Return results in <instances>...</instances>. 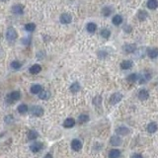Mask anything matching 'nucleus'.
I'll use <instances>...</instances> for the list:
<instances>
[{
    "label": "nucleus",
    "instance_id": "cd10ccee",
    "mask_svg": "<svg viewBox=\"0 0 158 158\" xmlns=\"http://www.w3.org/2000/svg\"><path fill=\"white\" fill-rule=\"evenodd\" d=\"M148 57H150V59H156V57H158V48H151V50H148Z\"/></svg>",
    "mask_w": 158,
    "mask_h": 158
},
{
    "label": "nucleus",
    "instance_id": "c756f323",
    "mask_svg": "<svg viewBox=\"0 0 158 158\" xmlns=\"http://www.w3.org/2000/svg\"><path fill=\"white\" fill-rule=\"evenodd\" d=\"M10 66L14 70H19L21 67H22V63H21L20 61H18V60H13L10 63Z\"/></svg>",
    "mask_w": 158,
    "mask_h": 158
},
{
    "label": "nucleus",
    "instance_id": "412c9836",
    "mask_svg": "<svg viewBox=\"0 0 158 158\" xmlns=\"http://www.w3.org/2000/svg\"><path fill=\"white\" fill-rule=\"evenodd\" d=\"M90 120L89 116L87 115V114H81L80 116L78 117V123L79 124H86V123H88Z\"/></svg>",
    "mask_w": 158,
    "mask_h": 158
},
{
    "label": "nucleus",
    "instance_id": "6ab92c4d",
    "mask_svg": "<svg viewBox=\"0 0 158 158\" xmlns=\"http://www.w3.org/2000/svg\"><path fill=\"white\" fill-rule=\"evenodd\" d=\"M27 136H28V139H29V140H35V139H37L39 138V133H38V131H34V129H31V131H28Z\"/></svg>",
    "mask_w": 158,
    "mask_h": 158
},
{
    "label": "nucleus",
    "instance_id": "aec40b11",
    "mask_svg": "<svg viewBox=\"0 0 158 158\" xmlns=\"http://www.w3.org/2000/svg\"><path fill=\"white\" fill-rule=\"evenodd\" d=\"M125 52L127 53H131L136 50V46L134 44H129V45H125L124 48Z\"/></svg>",
    "mask_w": 158,
    "mask_h": 158
},
{
    "label": "nucleus",
    "instance_id": "ddd939ff",
    "mask_svg": "<svg viewBox=\"0 0 158 158\" xmlns=\"http://www.w3.org/2000/svg\"><path fill=\"white\" fill-rule=\"evenodd\" d=\"M75 124L76 122L73 118H67L63 122V127H65V129H71V127H73L74 125H75Z\"/></svg>",
    "mask_w": 158,
    "mask_h": 158
},
{
    "label": "nucleus",
    "instance_id": "39448f33",
    "mask_svg": "<svg viewBox=\"0 0 158 158\" xmlns=\"http://www.w3.org/2000/svg\"><path fill=\"white\" fill-rule=\"evenodd\" d=\"M123 99V94L120 92H116L112 94V96L110 97V103L112 104V105H116V104H118V102H121Z\"/></svg>",
    "mask_w": 158,
    "mask_h": 158
},
{
    "label": "nucleus",
    "instance_id": "473e14b6",
    "mask_svg": "<svg viewBox=\"0 0 158 158\" xmlns=\"http://www.w3.org/2000/svg\"><path fill=\"white\" fill-rule=\"evenodd\" d=\"M100 34H101V36L106 40H108L111 36V32H110V30H108V29H102Z\"/></svg>",
    "mask_w": 158,
    "mask_h": 158
},
{
    "label": "nucleus",
    "instance_id": "2eb2a0df",
    "mask_svg": "<svg viewBox=\"0 0 158 158\" xmlns=\"http://www.w3.org/2000/svg\"><path fill=\"white\" fill-rule=\"evenodd\" d=\"M138 96L139 100H141V101H145V100H147L148 97H149V93H148L147 90L141 89V90H139L138 91Z\"/></svg>",
    "mask_w": 158,
    "mask_h": 158
},
{
    "label": "nucleus",
    "instance_id": "2f4dec72",
    "mask_svg": "<svg viewBox=\"0 0 158 158\" xmlns=\"http://www.w3.org/2000/svg\"><path fill=\"white\" fill-rule=\"evenodd\" d=\"M127 82H129V83L136 82V81H138V74H136V73L129 74V75L127 77Z\"/></svg>",
    "mask_w": 158,
    "mask_h": 158
},
{
    "label": "nucleus",
    "instance_id": "f3484780",
    "mask_svg": "<svg viewBox=\"0 0 158 158\" xmlns=\"http://www.w3.org/2000/svg\"><path fill=\"white\" fill-rule=\"evenodd\" d=\"M42 90H43V87H42V85L40 84H34L31 86V88H30V91H31L32 94H40V93L42 92Z\"/></svg>",
    "mask_w": 158,
    "mask_h": 158
},
{
    "label": "nucleus",
    "instance_id": "72a5a7b5",
    "mask_svg": "<svg viewBox=\"0 0 158 158\" xmlns=\"http://www.w3.org/2000/svg\"><path fill=\"white\" fill-rule=\"evenodd\" d=\"M102 103V97L101 96H96L94 97V99H93V104H94L96 107H99L101 105Z\"/></svg>",
    "mask_w": 158,
    "mask_h": 158
},
{
    "label": "nucleus",
    "instance_id": "a878e982",
    "mask_svg": "<svg viewBox=\"0 0 158 158\" xmlns=\"http://www.w3.org/2000/svg\"><path fill=\"white\" fill-rule=\"evenodd\" d=\"M112 22H113L114 25L118 26V25H121L123 23V17L121 15H115L112 19Z\"/></svg>",
    "mask_w": 158,
    "mask_h": 158
},
{
    "label": "nucleus",
    "instance_id": "7c9ffc66",
    "mask_svg": "<svg viewBox=\"0 0 158 158\" xmlns=\"http://www.w3.org/2000/svg\"><path fill=\"white\" fill-rule=\"evenodd\" d=\"M147 17H148V14H147V12H146V11H144V10H139V12L138 13V20L144 21Z\"/></svg>",
    "mask_w": 158,
    "mask_h": 158
},
{
    "label": "nucleus",
    "instance_id": "f257e3e1",
    "mask_svg": "<svg viewBox=\"0 0 158 158\" xmlns=\"http://www.w3.org/2000/svg\"><path fill=\"white\" fill-rule=\"evenodd\" d=\"M18 38L17 31L13 27H9L6 31V40L8 42H14Z\"/></svg>",
    "mask_w": 158,
    "mask_h": 158
},
{
    "label": "nucleus",
    "instance_id": "0eeeda50",
    "mask_svg": "<svg viewBox=\"0 0 158 158\" xmlns=\"http://www.w3.org/2000/svg\"><path fill=\"white\" fill-rule=\"evenodd\" d=\"M11 11L15 15H23L24 14V6L21 5V4H14L11 8Z\"/></svg>",
    "mask_w": 158,
    "mask_h": 158
},
{
    "label": "nucleus",
    "instance_id": "393cba45",
    "mask_svg": "<svg viewBox=\"0 0 158 158\" xmlns=\"http://www.w3.org/2000/svg\"><path fill=\"white\" fill-rule=\"evenodd\" d=\"M158 7V1L157 0H148L147 1V8L150 10H154Z\"/></svg>",
    "mask_w": 158,
    "mask_h": 158
},
{
    "label": "nucleus",
    "instance_id": "f8f14e48",
    "mask_svg": "<svg viewBox=\"0 0 158 158\" xmlns=\"http://www.w3.org/2000/svg\"><path fill=\"white\" fill-rule=\"evenodd\" d=\"M121 155H122V152H121L120 149L118 148H113L109 151V154L108 156L109 158H120Z\"/></svg>",
    "mask_w": 158,
    "mask_h": 158
},
{
    "label": "nucleus",
    "instance_id": "9d476101",
    "mask_svg": "<svg viewBox=\"0 0 158 158\" xmlns=\"http://www.w3.org/2000/svg\"><path fill=\"white\" fill-rule=\"evenodd\" d=\"M70 146H71V148H72L74 151H80V150L82 149L83 144H82V142L79 140V139L75 138V139H73V140L71 141Z\"/></svg>",
    "mask_w": 158,
    "mask_h": 158
},
{
    "label": "nucleus",
    "instance_id": "7ed1b4c3",
    "mask_svg": "<svg viewBox=\"0 0 158 158\" xmlns=\"http://www.w3.org/2000/svg\"><path fill=\"white\" fill-rule=\"evenodd\" d=\"M31 112V115L32 116H35V117H42L44 115V108L39 105H36V106H33L30 110Z\"/></svg>",
    "mask_w": 158,
    "mask_h": 158
},
{
    "label": "nucleus",
    "instance_id": "1a4fd4ad",
    "mask_svg": "<svg viewBox=\"0 0 158 158\" xmlns=\"http://www.w3.org/2000/svg\"><path fill=\"white\" fill-rule=\"evenodd\" d=\"M43 146H44V144L42 142L36 141V142H34L33 144L30 145V150H31L33 153H38L43 149Z\"/></svg>",
    "mask_w": 158,
    "mask_h": 158
},
{
    "label": "nucleus",
    "instance_id": "9b49d317",
    "mask_svg": "<svg viewBox=\"0 0 158 158\" xmlns=\"http://www.w3.org/2000/svg\"><path fill=\"white\" fill-rule=\"evenodd\" d=\"M110 143H111V145L115 146V147H118V146H120L122 144V138L118 136H113L110 139Z\"/></svg>",
    "mask_w": 158,
    "mask_h": 158
},
{
    "label": "nucleus",
    "instance_id": "e433bc0d",
    "mask_svg": "<svg viewBox=\"0 0 158 158\" xmlns=\"http://www.w3.org/2000/svg\"><path fill=\"white\" fill-rule=\"evenodd\" d=\"M98 57L100 59H105L107 57V52L105 50H100V52H98Z\"/></svg>",
    "mask_w": 158,
    "mask_h": 158
},
{
    "label": "nucleus",
    "instance_id": "6e6552de",
    "mask_svg": "<svg viewBox=\"0 0 158 158\" xmlns=\"http://www.w3.org/2000/svg\"><path fill=\"white\" fill-rule=\"evenodd\" d=\"M131 132V129H129V127H125V125H121V127H118L117 129H116V133L118 134V136H127V134Z\"/></svg>",
    "mask_w": 158,
    "mask_h": 158
},
{
    "label": "nucleus",
    "instance_id": "f03ea898",
    "mask_svg": "<svg viewBox=\"0 0 158 158\" xmlns=\"http://www.w3.org/2000/svg\"><path fill=\"white\" fill-rule=\"evenodd\" d=\"M20 98H21V92L20 91H12L7 95L6 100L8 103L13 104V103H15L16 101L20 100Z\"/></svg>",
    "mask_w": 158,
    "mask_h": 158
},
{
    "label": "nucleus",
    "instance_id": "5701e85b",
    "mask_svg": "<svg viewBox=\"0 0 158 158\" xmlns=\"http://www.w3.org/2000/svg\"><path fill=\"white\" fill-rule=\"evenodd\" d=\"M86 30H87V32L90 34L95 33L97 30V25L95 24V23H88L87 26H86Z\"/></svg>",
    "mask_w": 158,
    "mask_h": 158
},
{
    "label": "nucleus",
    "instance_id": "4c0bfd02",
    "mask_svg": "<svg viewBox=\"0 0 158 158\" xmlns=\"http://www.w3.org/2000/svg\"><path fill=\"white\" fill-rule=\"evenodd\" d=\"M131 158H143V156L141 154H139V153H133L131 156Z\"/></svg>",
    "mask_w": 158,
    "mask_h": 158
},
{
    "label": "nucleus",
    "instance_id": "a211bd4d",
    "mask_svg": "<svg viewBox=\"0 0 158 158\" xmlns=\"http://www.w3.org/2000/svg\"><path fill=\"white\" fill-rule=\"evenodd\" d=\"M132 66V61L131 60H124L121 62V68L124 70H127V69L131 68Z\"/></svg>",
    "mask_w": 158,
    "mask_h": 158
},
{
    "label": "nucleus",
    "instance_id": "4468645a",
    "mask_svg": "<svg viewBox=\"0 0 158 158\" xmlns=\"http://www.w3.org/2000/svg\"><path fill=\"white\" fill-rule=\"evenodd\" d=\"M41 71H42V66L40 65V64H38V63L34 64V65H32L29 68V72L31 73V74H33V75L39 74L40 72H41Z\"/></svg>",
    "mask_w": 158,
    "mask_h": 158
},
{
    "label": "nucleus",
    "instance_id": "58836bf2",
    "mask_svg": "<svg viewBox=\"0 0 158 158\" xmlns=\"http://www.w3.org/2000/svg\"><path fill=\"white\" fill-rule=\"evenodd\" d=\"M44 158H53V157H52V155L50 154V153H48V154L45 155V157H44Z\"/></svg>",
    "mask_w": 158,
    "mask_h": 158
},
{
    "label": "nucleus",
    "instance_id": "423d86ee",
    "mask_svg": "<svg viewBox=\"0 0 158 158\" xmlns=\"http://www.w3.org/2000/svg\"><path fill=\"white\" fill-rule=\"evenodd\" d=\"M59 21H60V23L63 25L70 24L71 21H72V17H71V15L68 13H62L59 17Z\"/></svg>",
    "mask_w": 158,
    "mask_h": 158
},
{
    "label": "nucleus",
    "instance_id": "c85d7f7f",
    "mask_svg": "<svg viewBox=\"0 0 158 158\" xmlns=\"http://www.w3.org/2000/svg\"><path fill=\"white\" fill-rule=\"evenodd\" d=\"M24 29H25V31L29 32V33H32V32H34L35 30H36V24H34V23H28V24L25 25Z\"/></svg>",
    "mask_w": 158,
    "mask_h": 158
},
{
    "label": "nucleus",
    "instance_id": "4be33fe9",
    "mask_svg": "<svg viewBox=\"0 0 158 158\" xmlns=\"http://www.w3.org/2000/svg\"><path fill=\"white\" fill-rule=\"evenodd\" d=\"M80 89H81V86L79 84V82H73L72 84L70 85V87H69V90L72 93H77L80 91Z\"/></svg>",
    "mask_w": 158,
    "mask_h": 158
},
{
    "label": "nucleus",
    "instance_id": "b1692460",
    "mask_svg": "<svg viewBox=\"0 0 158 158\" xmlns=\"http://www.w3.org/2000/svg\"><path fill=\"white\" fill-rule=\"evenodd\" d=\"M50 97V93L48 90H42V92L39 94V98L41 100H48Z\"/></svg>",
    "mask_w": 158,
    "mask_h": 158
},
{
    "label": "nucleus",
    "instance_id": "20e7f679",
    "mask_svg": "<svg viewBox=\"0 0 158 158\" xmlns=\"http://www.w3.org/2000/svg\"><path fill=\"white\" fill-rule=\"evenodd\" d=\"M151 79V75L148 72H142L138 74V82L139 84H144L147 81H149Z\"/></svg>",
    "mask_w": 158,
    "mask_h": 158
},
{
    "label": "nucleus",
    "instance_id": "bb28decb",
    "mask_svg": "<svg viewBox=\"0 0 158 158\" xmlns=\"http://www.w3.org/2000/svg\"><path fill=\"white\" fill-rule=\"evenodd\" d=\"M18 113L21 114V115H25L27 112H28V106L26 104H20L19 106H18Z\"/></svg>",
    "mask_w": 158,
    "mask_h": 158
},
{
    "label": "nucleus",
    "instance_id": "c9c22d12",
    "mask_svg": "<svg viewBox=\"0 0 158 158\" xmlns=\"http://www.w3.org/2000/svg\"><path fill=\"white\" fill-rule=\"evenodd\" d=\"M30 43H31V37H28V38H24L22 40V44L25 46H28L30 45Z\"/></svg>",
    "mask_w": 158,
    "mask_h": 158
},
{
    "label": "nucleus",
    "instance_id": "dca6fc26",
    "mask_svg": "<svg viewBox=\"0 0 158 158\" xmlns=\"http://www.w3.org/2000/svg\"><path fill=\"white\" fill-rule=\"evenodd\" d=\"M157 129H158L157 124L154 122L149 123V124L147 125V127H146V131L149 132V133H154L155 131H157Z\"/></svg>",
    "mask_w": 158,
    "mask_h": 158
},
{
    "label": "nucleus",
    "instance_id": "f704fd0d",
    "mask_svg": "<svg viewBox=\"0 0 158 158\" xmlns=\"http://www.w3.org/2000/svg\"><path fill=\"white\" fill-rule=\"evenodd\" d=\"M102 13H103V15L105 16V17H108V16L111 15L112 10H111L110 7H105V8H103V10H102Z\"/></svg>",
    "mask_w": 158,
    "mask_h": 158
}]
</instances>
